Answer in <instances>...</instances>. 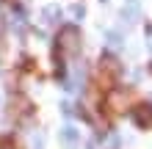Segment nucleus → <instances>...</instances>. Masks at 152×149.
I'll return each instance as SVG.
<instances>
[{
  "label": "nucleus",
  "instance_id": "1",
  "mask_svg": "<svg viewBox=\"0 0 152 149\" xmlns=\"http://www.w3.org/2000/svg\"><path fill=\"white\" fill-rule=\"evenodd\" d=\"M58 50L66 52V55H75L80 50V31L77 28H64L58 33Z\"/></svg>",
  "mask_w": 152,
  "mask_h": 149
},
{
  "label": "nucleus",
  "instance_id": "7",
  "mask_svg": "<svg viewBox=\"0 0 152 149\" xmlns=\"http://www.w3.org/2000/svg\"><path fill=\"white\" fill-rule=\"evenodd\" d=\"M0 149H17V144L11 138H0Z\"/></svg>",
  "mask_w": 152,
  "mask_h": 149
},
{
  "label": "nucleus",
  "instance_id": "8",
  "mask_svg": "<svg viewBox=\"0 0 152 149\" xmlns=\"http://www.w3.org/2000/svg\"><path fill=\"white\" fill-rule=\"evenodd\" d=\"M72 17H77V20L83 17V6H80V3H77V6H72Z\"/></svg>",
  "mask_w": 152,
  "mask_h": 149
},
{
  "label": "nucleus",
  "instance_id": "4",
  "mask_svg": "<svg viewBox=\"0 0 152 149\" xmlns=\"http://www.w3.org/2000/svg\"><path fill=\"white\" fill-rule=\"evenodd\" d=\"M61 141L69 144V146H75L77 144V130L75 127H64V130H61Z\"/></svg>",
  "mask_w": 152,
  "mask_h": 149
},
{
  "label": "nucleus",
  "instance_id": "3",
  "mask_svg": "<svg viewBox=\"0 0 152 149\" xmlns=\"http://www.w3.org/2000/svg\"><path fill=\"white\" fill-rule=\"evenodd\" d=\"M136 17H138V3H136V0H130V3L122 8V20L124 22H133Z\"/></svg>",
  "mask_w": 152,
  "mask_h": 149
},
{
  "label": "nucleus",
  "instance_id": "6",
  "mask_svg": "<svg viewBox=\"0 0 152 149\" xmlns=\"http://www.w3.org/2000/svg\"><path fill=\"white\" fill-rule=\"evenodd\" d=\"M108 44L111 47H119L122 44V36H119V33H108Z\"/></svg>",
  "mask_w": 152,
  "mask_h": 149
},
{
  "label": "nucleus",
  "instance_id": "2",
  "mask_svg": "<svg viewBox=\"0 0 152 149\" xmlns=\"http://www.w3.org/2000/svg\"><path fill=\"white\" fill-rule=\"evenodd\" d=\"M133 121L138 127H152V105H138L133 110Z\"/></svg>",
  "mask_w": 152,
  "mask_h": 149
},
{
  "label": "nucleus",
  "instance_id": "5",
  "mask_svg": "<svg viewBox=\"0 0 152 149\" xmlns=\"http://www.w3.org/2000/svg\"><path fill=\"white\" fill-rule=\"evenodd\" d=\"M42 14H44V20H47V22H56L58 17H61V8H58V6H47Z\"/></svg>",
  "mask_w": 152,
  "mask_h": 149
}]
</instances>
